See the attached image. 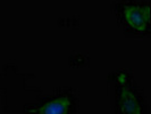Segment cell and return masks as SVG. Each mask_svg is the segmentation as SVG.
<instances>
[{
    "label": "cell",
    "mask_w": 151,
    "mask_h": 114,
    "mask_svg": "<svg viewBox=\"0 0 151 114\" xmlns=\"http://www.w3.org/2000/svg\"><path fill=\"white\" fill-rule=\"evenodd\" d=\"M117 22L125 33L144 37L150 32V5L144 0H122L114 4Z\"/></svg>",
    "instance_id": "7a4b0ae2"
},
{
    "label": "cell",
    "mask_w": 151,
    "mask_h": 114,
    "mask_svg": "<svg viewBox=\"0 0 151 114\" xmlns=\"http://www.w3.org/2000/svg\"><path fill=\"white\" fill-rule=\"evenodd\" d=\"M111 80V105L114 114H148L144 96L126 71L115 72Z\"/></svg>",
    "instance_id": "6da1fadb"
},
{
    "label": "cell",
    "mask_w": 151,
    "mask_h": 114,
    "mask_svg": "<svg viewBox=\"0 0 151 114\" xmlns=\"http://www.w3.org/2000/svg\"><path fill=\"white\" fill-rule=\"evenodd\" d=\"M77 96L70 89H59L40 103L25 108L27 114H75Z\"/></svg>",
    "instance_id": "3957f363"
}]
</instances>
